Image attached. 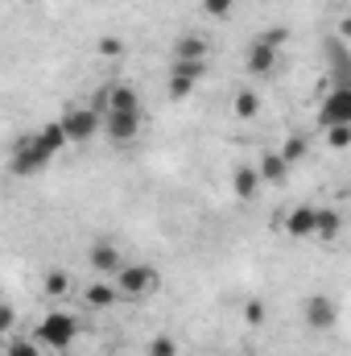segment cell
<instances>
[{"label": "cell", "instance_id": "obj_1", "mask_svg": "<svg viewBox=\"0 0 351 356\" xmlns=\"http://www.w3.org/2000/svg\"><path fill=\"white\" fill-rule=\"evenodd\" d=\"M75 336H79V319L67 315V311H50V315L33 327V344H46V348H54V353L71 348Z\"/></svg>", "mask_w": 351, "mask_h": 356}, {"label": "cell", "instance_id": "obj_2", "mask_svg": "<svg viewBox=\"0 0 351 356\" xmlns=\"http://www.w3.org/2000/svg\"><path fill=\"white\" fill-rule=\"evenodd\" d=\"M103 116L95 108H67L62 112V133H67V145H87L91 137L99 133Z\"/></svg>", "mask_w": 351, "mask_h": 356}, {"label": "cell", "instance_id": "obj_3", "mask_svg": "<svg viewBox=\"0 0 351 356\" xmlns=\"http://www.w3.org/2000/svg\"><path fill=\"white\" fill-rule=\"evenodd\" d=\"M112 277H116V290H120V294H128V298L149 294V290H157V286H162V273H157L153 266H120Z\"/></svg>", "mask_w": 351, "mask_h": 356}, {"label": "cell", "instance_id": "obj_4", "mask_svg": "<svg viewBox=\"0 0 351 356\" xmlns=\"http://www.w3.org/2000/svg\"><path fill=\"white\" fill-rule=\"evenodd\" d=\"M46 149L37 145V137H21L17 145H12V158H8V170L12 175H21V178H29V175H37V170H46Z\"/></svg>", "mask_w": 351, "mask_h": 356}, {"label": "cell", "instance_id": "obj_5", "mask_svg": "<svg viewBox=\"0 0 351 356\" xmlns=\"http://www.w3.org/2000/svg\"><path fill=\"white\" fill-rule=\"evenodd\" d=\"M207 63L203 58H174V71H170V99H186L194 83L203 79Z\"/></svg>", "mask_w": 351, "mask_h": 356}, {"label": "cell", "instance_id": "obj_6", "mask_svg": "<svg viewBox=\"0 0 351 356\" xmlns=\"http://www.w3.org/2000/svg\"><path fill=\"white\" fill-rule=\"evenodd\" d=\"M318 124L323 129H335V124H351V88H335L323 108H318Z\"/></svg>", "mask_w": 351, "mask_h": 356}, {"label": "cell", "instance_id": "obj_7", "mask_svg": "<svg viewBox=\"0 0 351 356\" xmlns=\"http://www.w3.org/2000/svg\"><path fill=\"white\" fill-rule=\"evenodd\" d=\"M103 133H108L116 145L132 141V137L141 133V112H103Z\"/></svg>", "mask_w": 351, "mask_h": 356}, {"label": "cell", "instance_id": "obj_8", "mask_svg": "<svg viewBox=\"0 0 351 356\" xmlns=\"http://www.w3.org/2000/svg\"><path fill=\"white\" fill-rule=\"evenodd\" d=\"M335 319H339L335 298H327V294H310V298H306V323H310L314 332H327Z\"/></svg>", "mask_w": 351, "mask_h": 356}, {"label": "cell", "instance_id": "obj_9", "mask_svg": "<svg viewBox=\"0 0 351 356\" xmlns=\"http://www.w3.org/2000/svg\"><path fill=\"white\" fill-rule=\"evenodd\" d=\"M314 224H318V207H314V203H298V207L285 216V232H289L293 241L314 236Z\"/></svg>", "mask_w": 351, "mask_h": 356}, {"label": "cell", "instance_id": "obj_10", "mask_svg": "<svg viewBox=\"0 0 351 356\" xmlns=\"http://www.w3.org/2000/svg\"><path fill=\"white\" fill-rule=\"evenodd\" d=\"M95 112H99V116H103V112H141V95L132 88H124V83H116V88L99 99Z\"/></svg>", "mask_w": 351, "mask_h": 356}, {"label": "cell", "instance_id": "obj_11", "mask_svg": "<svg viewBox=\"0 0 351 356\" xmlns=\"http://www.w3.org/2000/svg\"><path fill=\"white\" fill-rule=\"evenodd\" d=\"M87 261H91V269H95V273H103V277H112L116 269L124 266V261H120V249H116V245H108V241H95V245H91Z\"/></svg>", "mask_w": 351, "mask_h": 356}, {"label": "cell", "instance_id": "obj_12", "mask_svg": "<svg viewBox=\"0 0 351 356\" xmlns=\"http://www.w3.org/2000/svg\"><path fill=\"white\" fill-rule=\"evenodd\" d=\"M244 67H248V75H268L273 67H277V50L273 46H264L261 38L248 46V54H244Z\"/></svg>", "mask_w": 351, "mask_h": 356}, {"label": "cell", "instance_id": "obj_13", "mask_svg": "<svg viewBox=\"0 0 351 356\" xmlns=\"http://www.w3.org/2000/svg\"><path fill=\"white\" fill-rule=\"evenodd\" d=\"M232 191H236V199H257V191H261V175H257V166H236V175H232Z\"/></svg>", "mask_w": 351, "mask_h": 356}, {"label": "cell", "instance_id": "obj_14", "mask_svg": "<svg viewBox=\"0 0 351 356\" xmlns=\"http://www.w3.org/2000/svg\"><path fill=\"white\" fill-rule=\"evenodd\" d=\"M37 137V145L46 149V158H54L58 149H67V133H62V120H50L42 133H33Z\"/></svg>", "mask_w": 351, "mask_h": 356}, {"label": "cell", "instance_id": "obj_15", "mask_svg": "<svg viewBox=\"0 0 351 356\" xmlns=\"http://www.w3.org/2000/svg\"><path fill=\"white\" fill-rule=\"evenodd\" d=\"M116 298H120V290H116V286H108V282H91L87 294H83V302H87V307H95V311H108Z\"/></svg>", "mask_w": 351, "mask_h": 356}, {"label": "cell", "instance_id": "obj_16", "mask_svg": "<svg viewBox=\"0 0 351 356\" xmlns=\"http://www.w3.org/2000/svg\"><path fill=\"white\" fill-rule=\"evenodd\" d=\"M174 58H207V38L182 33V38L174 42Z\"/></svg>", "mask_w": 351, "mask_h": 356}, {"label": "cell", "instance_id": "obj_17", "mask_svg": "<svg viewBox=\"0 0 351 356\" xmlns=\"http://www.w3.org/2000/svg\"><path fill=\"white\" fill-rule=\"evenodd\" d=\"M257 175H261V182H285L289 166L281 162V154H264V158H261V166H257Z\"/></svg>", "mask_w": 351, "mask_h": 356}, {"label": "cell", "instance_id": "obj_18", "mask_svg": "<svg viewBox=\"0 0 351 356\" xmlns=\"http://www.w3.org/2000/svg\"><path fill=\"white\" fill-rule=\"evenodd\" d=\"M339 211H331V207H318V224H314V236H323V241H335L339 236Z\"/></svg>", "mask_w": 351, "mask_h": 356}, {"label": "cell", "instance_id": "obj_19", "mask_svg": "<svg viewBox=\"0 0 351 356\" xmlns=\"http://www.w3.org/2000/svg\"><path fill=\"white\" fill-rule=\"evenodd\" d=\"M232 108H236V116H240V120H252V116L261 112V95L244 88L240 95H236V104H232Z\"/></svg>", "mask_w": 351, "mask_h": 356}, {"label": "cell", "instance_id": "obj_20", "mask_svg": "<svg viewBox=\"0 0 351 356\" xmlns=\"http://www.w3.org/2000/svg\"><path fill=\"white\" fill-rule=\"evenodd\" d=\"M306 149H310V141H306V137H289L277 154H281V162H285V166H293V162H302V158H306Z\"/></svg>", "mask_w": 351, "mask_h": 356}, {"label": "cell", "instance_id": "obj_21", "mask_svg": "<svg viewBox=\"0 0 351 356\" xmlns=\"http://www.w3.org/2000/svg\"><path fill=\"white\" fill-rule=\"evenodd\" d=\"M67 290H71V273H67V269H50V273H46V294H50V298H62Z\"/></svg>", "mask_w": 351, "mask_h": 356}, {"label": "cell", "instance_id": "obj_22", "mask_svg": "<svg viewBox=\"0 0 351 356\" xmlns=\"http://www.w3.org/2000/svg\"><path fill=\"white\" fill-rule=\"evenodd\" d=\"M327 145H331V149H348L351 145V124H335V129H327Z\"/></svg>", "mask_w": 351, "mask_h": 356}, {"label": "cell", "instance_id": "obj_23", "mask_svg": "<svg viewBox=\"0 0 351 356\" xmlns=\"http://www.w3.org/2000/svg\"><path fill=\"white\" fill-rule=\"evenodd\" d=\"M149 356H178L174 336H153V340H149Z\"/></svg>", "mask_w": 351, "mask_h": 356}, {"label": "cell", "instance_id": "obj_24", "mask_svg": "<svg viewBox=\"0 0 351 356\" xmlns=\"http://www.w3.org/2000/svg\"><path fill=\"white\" fill-rule=\"evenodd\" d=\"M244 323H248V327H261L264 323V302L261 298H248V302H244Z\"/></svg>", "mask_w": 351, "mask_h": 356}, {"label": "cell", "instance_id": "obj_25", "mask_svg": "<svg viewBox=\"0 0 351 356\" xmlns=\"http://www.w3.org/2000/svg\"><path fill=\"white\" fill-rule=\"evenodd\" d=\"M99 54L103 58H124V42L116 33H108V38H99Z\"/></svg>", "mask_w": 351, "mask_h": 356}, {"label": "cell", "instance_id": "obj_26", "mask_svg": "<svg viewBox=\"0 0 351 356\" xmlns=\"http://www.w3.org/2000/svg\"><path fill=\"white\" fill-rule=\"evenodd\" d=\"M4 356H42V344H33V340H12Z\"/></svg>", "mask_w": 351, "mask_h": 356}, {"label": "cell", "instance_id": "obj_27", "mask_svg": "<svg viewBox=\"0 0 351 356\" xmlns=\"http://www.w3.org/2000/svg\"><path fill=\"white\" fill-rule=\"evenodd\" d=\"M203 13L223 21V17H232V0H203Z\"/></svg>", "mask_w": 351, "mask_h": 356}, {"label": "cell", "instance_id": "obj_28", "mask_svg": "<svg viewBox=\"0 0 351 356\" xmlns=\"http://www.w3.org/2000/svg\"><path fill=\"white\" fill-rule=\"evenodd\" d=\"M12 323H17V311H12L8 302H0V336H8V332H12Z\"/></svg>", "mask_w": 351, "mask_h": 356}, {"label": "cell", "instance_id": "obj_29", "mask_svg": "<svg viewBox=\"0 0 351 356\" xmlns=\"http://www.w3.org/2000/svg\"><path fill=\"white\" fill-rule=\"evenodd\" d=\"M261 42H264V46H273V50H277L281 42H289V29H281V25H277V29H268V33H264Z\"/></svg>", "mask_w": 351, "mask_h": 356}, {"label": "cell", "instance_id": "obj_30", "mask_svg": "<svg viewBox=\"0 0 351 356\" xmlns=\"http://www.w3.org/2000/svg\"><path fill=\"white\" fill-rule=\"evenodd\" d=\"M29 4H33V0H29Z\"/></svg>", "mask_w": 351, "mask_h": 356}]
</instances>
